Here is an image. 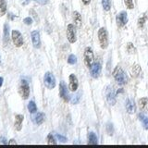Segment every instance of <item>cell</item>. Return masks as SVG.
<instances>
[{
  "mask_svg": "<svg viewBox=\"0 0 148 148\" xmlns=\"http://www.w3.org/2000/svg\"><path fill=\"white\" fill-rule=\"evenodd\" d=\"M113 77L119 85L126 84L128 82V77L126 75V73H125V71L121 69V67H119V66H117L114 69Z\"/></svg>",
  "mask_w": 148,
  "mask_h": 148,
  "instance_id": "1",
  "label": "cell"
},
{
  "mask_svg": "<svg viewBox=\"0 0 148 148\" xmlns=\"http://www.w3.org/2000/svg\"><path fill=\"white\" fill-rule=\"evenodd\" d=\"M98 40L102 49H106L108 46V34L106 28L102 27L98 30Z\"/></svg>",
  "mask_w": 148,
  "mask_h": 148,
  "instance_id": "2",
  "label": "cell"
},
{
  "mask_svg": "<svg viewBox=\"0 0 148 148\" xmlns=\"http://www.w3.org/2000/svg\"><path fill=\"white\" fill-rule=\"evenodd\" d=\"M94 59H95V56L94 52L91 47H86L84 50V54H83V60H84V64L87 68H91V66L94 63Z\"/></svg>",
  "mask_w": 148,
  "mask_h": 148,
  "instance_id": "3",
  "label": "cell"
},
{
  "mask_svg": "<svg viewBox=\"0 0 148 148\" xmlns=\"http://www.w3.org/2000/svg\"><path fill=\"white\" fill-rule=\"evenodd\" d=\"M18 92L21 96L22 99L26 100L27 98H29L30 96V85L28 83L27 81L25 80H22L21 82V85L20 88H18Z\"/></svg>",
  "mask_w": 148,
  "mask_h": 148,
  "instance_id": "4",
  "label": "cell"
},
{
  "mask_svg": "<svg viewBox=\"0 0 148 148\" xmlns=\"http://www.w3.org/2000/svg\"><path fill=\"white\" fill-rule=\"evenodd\" d=\"M44 83H45V87L47 88V89H49V90H52L56 87V78L53 75L52 72L47 71L45 74Z\"/></svg>",
  "mask_w": 148,
  "mask_h": 148,
  "instance_id": "5",
  "label": "cell"
},
{
  "mask_svg": "<svg viewBox=\"0 0 148 148\" xmlns=\"http://www.w3.org/2000/svg\"><path fill=\"white\" fill-rule=\"evenodd\" d=\"M76 28L73 24H69L67 27V38L68 41L71 44H74L76 43L77 41V34H76Z\"/></svg>",
  "mask_w": 148,
  "mask_h": 148,
  "instance_id": "6",
  "label": "cell"
},
{
  "mask_svg": "<svg viewBox=\"0 0 148 148\" xmlns=\"http://www.w3.org/2000/svg\"><path fill=\"white\" fill-rule=\"evenodd\" d=\"M11 39H12L14 45H15L16 47H21V46H22L23 37H22V34L18 31L13 30L11 32Z\"/></svg>",
  "mask_w": 148,
  "mask_h": 148,
  "instance_id": "7",
  "label": "cell"
},
{
  "mask_svg": "<svg viewBox=\"0 0 148 148\" xmlns=\"http://www.w3.org/2000/svg\"><path fill=\"white\" fill-rule=\"evenodd\" d=\"M59 95L65 102H69L71 100V96L69 95L67 85L63 81L60 82V83H59Z\"/></svg>",
  "mask_w": 148,
  "mask_h": 148,
  "instance_id": "8",
  "label": "cell"
},
{
  "mask_svg": "<svg viewBox=\"0 0 148 148\" xmlns=\"http://www.w3.org/2000/svg\"><path fill=\"white\" fill-rule=\"evenodd\" d=\"M106 101L108 102V104L111 106H114L116 104V95H117V92H115V90L112 86H108L106 88Z\"/></svg>",
  "mask_w": 148,
  "mask_h": 148,
  "instance_id": "9",
  "label": "cell"
},
{
  "mask_svg": "<svg viewBox=\"0 0 148 148\" xmlns=\"http://www.w3.org/2000/svg\"><path fill=\"white\" fill-rule=\"evenodd\" d=\"M102 71V65L99 61L94 62L90 68V72H91V76L92 78H98L101 74Z\"/></svg>",
  "mask_w": 148,
  "mask_h": 148,
  "instance_id": "10",
  "label": "cell"
},
{
  "mask_svg": "<svg viewBox=\"0 0 148 148\" xmlns=\"http://www.w3.org/2000/svg\"><path fill=\"white\" fill-rule=\"evenodd\" d=\"M116 21H117V25L121 28L123 26L126 25V23L128 22V16L126 11H120L116 18Z\"/></svg>",
  "mask_w": 148,
  "mask_h": 148,
  "instance_id": "11",
  "label": "cell"
},
{
  "mask_svg": "<svg viewBox=\"0 0 148 148\" xmlns=\"http://www.w3.org/2000/svg\"><path fill=\"white\" fill-rule=\"evenodd\" d=\"M69 89L71 92H76L79 86V81L78 78L76 77L75 74H71L69 77Z\"/></svg>",
  "mask_w": 148,
  "mask_h": 148,
  "instance_id": "12",
  "label": "cell"
},
{
  "mask_svg": "<svg viewBox=\"0 0 148 148\" xmlns=\"http://www.w3.org/2000/svg\"><path fill=\"white\" fill-rule=\"evenodd\" d=\"M31 37H32V42L34 45V48H40L41 47V38H40V34L38 31H32L31 32Z\"/></svg>",
  "mask_w": 148,
  "mask_h": 148,
  "instance_id": "13",
  "label": "cell"
},
{
  "mask_svg": "<svg viewBox=\"0 0 148 148\" xmlns=\"http://www.w3.org/2000/svg\"><path fill=\"white\" fill-rule=\"evenodd\" d=\"M24 119V116L21 114H18L15 116V122H14V128L16 131L20 132L22 129V122Z\"/></svg>",
  "mask_w": 148,
  "mask_h": 148,
  "instance_id": "14",
  "label": "cell"
},
{
  "mask_svg": "<svg viewBox=\"0 0 148 148\" xmlns=\"http://www.w3.org/2000/svg\"><path fill=\"white\" fill-rule=\"evenodd\" d=\"M125 106H126V110H127V112L129 114L135 113V111H136V105H135V102H134L132 99L128 98L126 100V105H125Z\"/></svg>",
  "mask_w": 148,
  "mask_h": 148,
  "instance_id": "15",
  "label": "cell"
},
{
  "mask_svg": "<svg viewBox=\"0 0 148 148\" xmlns=\"http://www.w3.org/2000/svg\"><path fill=\"white\" fill-rule=\"evenodd\" d=\"M138 105L141 111H143V112H145V111H148V99L146 97H143V98L139 99Z\"/></svg>",
  "mask_w": 148,
  "mask_h": 148,
  "instance_id": "16",
  "label": "cell"
},
{
  "mask_svg": "<svg viewBox=\"0 0 148 148\" xmlns=\"http://www.w3.org/2000/svg\"><path fill=\"white\" fill-rule=\"evenodd\" d=\"M72 18H73V21H74V24L76 25L77 28H81L82 26V16L81 14L79 13L78 11H73L72 13Z\"/></svg>",
  "mask_w": 148,
  "mask_h": 148,
  "instance_id": "17",
  "label": "cell"
},
{
  "mask_svg": "<svg viewBox=\"0 0 148 148\" xmlns=\"http://www.w3.org/2000/svg\"><path fill=\"white\" fill-rule=\"evenodd\" d=\"M4 45H7L9 42V26L8 23L4 24V36H3Z\"/></svg>",
  "mask_w": 148,
  "mask_h": 148,
  "instance_id": "18",
  "label": "cell"
},
{
  "mask_svg": "<svg viewBox=\"0 0 148 148\" xmlns=\"http://www.w3.org/2000/svg\"><path fill=\"white\" fill-rule=\"evenodd\" d=\"M98 143V139L95 132H89L88 133V145H97Z\"/></svg>",
  "mask_w": 148,
  "mask_h": 148,
  "instance_id": "19",
  "label": "cell"
},
{
  "mask_svg": "<svg viewBox=\"0 0 148 148\" xmlns=\"http://www.w3.org/2000/svg\"><path fill=\"white\" fill-rule=\"evenodd\" d=\"M34 121L37 124V125H41L45 121V114L42 112H38L36 113V115L34 116Z\"/></svg>",
  "mask_w": 148,
  "mask_h": 148,
  "instance_id": "20",
  "label": "cell"
},
{
  "mask_svg": "<svg viewBox=\"0 0 148 148\" xmlns=\"http://www.w3.org/2000/svg\"><path fill=\"white\" fill-rule=\"evenodd\" d=\"M138 118L140 119V121L142 122L143 128L148 131V117H146L143 113H140L138 115Z\"/></svg>",
  "mask_w": 148,
  "mask_h": 148,
  "instance_id": "21",
  "label": "cell"
},
{
  "mask_svg": "<svg viewBox=\"0 0 148 148\" xmlns=\"http://www.w3.org/2000/svg\"><path fill=\"white\" fill-rule=\"evenodd\" d=\"M141 72H142V69H141L140 65L134 64L132 68V73L133 77H138L141 74Z\"/></svg>",
  "mask_w": 148,
  "mask_h": 148,
  "instance_id": "22",
  "label": "cell"
},
{
  "mask_svg": "<svg viewBox=\"0 0 148 148\" xmlns=\"http://www.w3.org/2000/svg\"><path fill=\"white\" fill-rule=\"evenodd\" d=\"M28 110H29V112L32 114L37 112V106H36V104L34 100L29 102V104H28Z\"/></svg>",
  "mask_w": 148,
  "mask_h": 148,
  "instance_id": "23",
  "label": "cell"
},
{
  "mask_svg": "<svg viewBox=\"0 0 148 148\" xmlns=\"http://www.w3.org/2000/svg\"><path fill=\"white\" fill-rule=\"evenodd\" d=\"M7 12V2L5 0H0V16H4Z\"/></svg>",
  "mask_w": 148,
  "mask_h": 148,
  "instance_id": "24",
  "label": "cell"
},
{
  "mask_svg": "<svg viewBox=\"0 0 148 148\" xmlns=\"http://www.w3.org/2000/svg\"><path fill=\"white\" fill-rule=\"evenodd\" d=\"M147 21V16H146V14H143V15L139 18V20H138V26L140 27V28H143V25L145 24V22Z\"/></svg>",
  "mask_w": 148,
  "mask_h": 148,
  "instance_id": "25",
  "label": "cell"
},
{
  "mask_svg": "<svg viewBox=\"0 0 148 148\" xmlns=\"http://www.w3.org/2000/svg\"><path fill=\"white\" fill-rule=\"evenodd\" d=\"M102 6L106 11H109L111 8V0H102Z\"/></svg>",
  "mask_w": 148,
  "mask_h": 148,
  "instance_id": "26",
  "label": "cell"
},
{
  "mask_svg": "<svg viewBox=\"0 0 148 148\" xmlns=\"http://www.w3.org/2000/svg\"><path fill=\"white\" fill-rule=\"evenodd\" d=\"M127 51H128V53H130V54H135L136 53V48H135V46L133 45L132 43H128Z\"/></svg>",
  "mask_w": 148,
  "mask_h": 148,
  "instance_id": "27",
  "label": "cell"
},
{
  "mask_svg": "<svg viewBox=\"0 0 148 148\" xmlns=\"http://www.w3.org/2000/svg\"><path fill=\"white\" fill-rule=\"evenodd\" d=\"M68 63L69 65H74V64H76L77 63V58H76V56L75 55H69V58H68Z\"/></svg>",
  "mask_w": 148,
  "mask_h": 148,
  "instance_id": "28",
  "label": "cell"
},
{
  "mask_svg": "<svg viewBox=\"0 0 148 148\" xmlns=\"http://www.w3.org/2000/svg\"><path fill=\"white\" fill-rule=\"evenodd\" d=\"M47 143L48 145H57V141H56V139L52 133H49L47 135Z\"/></svg>",
  "mask_w": 148,
  "mask_h": 148,
  "instance_id": "29",
  "label": "cell"
},
{
  "mask_svg": "<svg viewBox=\"0 0 148 148\" xmlns=\"http://www.w3.org/2000/svg\"><path fill=\"white\" fill-rule=\"evenodd\" d=\"M125 5H126L127 8L129 9H132L134 8V4H133V0H124Z\"/></svg>",
  "mask_w": 148,
  "mask_h": 148,
  "instance_id": "30",
  "label": "cell"
},
{
  "mask_svg": "<svg viewBox=\"0 0 148 148\" xmlns=\"http://www.w3.org/2000/svg\"><path fill=\"white\" fill-rule=\"evenodd\" d=\"M55 136H56V138H57L60 143H66V142H67V138L65 137V136H63V135H61V134L56 133V135H55Z\"/></svg>",
  "mask_w": 148,
  "mask_h": 148,
  "instance_id": "31",
  "label": "cell"
},
{
  "mask_svg": "<svg viewBox=\"0 0 148 148\" xmlns=\"http://www.w3.org/2000/svg\"><path fill=\"white\" fill-rule=\"evenodd\" d=\"M106 132L109 134V135H112L113 132H114V128H113V125L111 123H108L106 125Z\"/></svg>",
  "mask_w": 148,
  "mask_h": 148,
  "instance_id": "32",
  "label": "cell"
},
{
  "mask_svg": "<svg viewBox=\"0 0 148 148\" xmlns=\"http://www.w3.org/2000/svg\"><path fill=\"white\" fill-rule=\"evenodd\" d=\"M79 100H80V96H79V95H74L72 98L71 99V103L72 104H77L78 102H79Z\"/></svg>",
  "mask_w": 148,
  "mask_h": 148,
  "instance_id": "33",
  "label": "cell"
},
{
  "mask_svg": "<svg viewBox=\"0 0 148 148\" xmlns=\"http://www.w3.org/2000/svg\"><path fill=\"white\" fill-rule=\"evenodd\" d=\"M23 22H24V24H26V25H31L32 23V18L31 17H27L23 20Z\"/></svg>",
  "mask_w": 148,
  "mask_h": 148,
  "instance_id": "34",
  "label": "cell"
},
{
  "mask_svg": "<svg viewBox=\"0 0 148 148\" xmlns=\"http://www.w3.org/2000/svg\"><path fill=\"white\" fill-rule=\"evenodd\" d=\"M34 1L38 2L40 5H46L48 3V0H34Z\"/></svg>",
  "mask_w": 148,
  "mask_h": 148,
  "instance_id": "35",
  "label": "cell"
},
{
  "mask_svg": "<svg viewBox=\"0 0 148 148\" xmlns=\"http://www.w3.org/2000/svg\"><path fill=\"white\" fill-rule=\"evenodd\" d=\"M8 143L9 145H17V142H16L15 140H14V139H11V140L9 141Z\"/></svg>",
  "mask_w": 148,
  "mask_h": 148,
  "instance_id": "36",
  "label": "cell"
},
{
  "mask_svg": "<svg viewBox=\"0 0 148 148\" xmlns=\"http://www.w3.org/2000/svg\"><path fill=\"white\" fill-rule=\"evenodd\" d=\"M6 138H4V137H0V142H1L2 143H4V145H7V142H6Z\"/></svg>",
  "mask_w": 148,
  "mask_h": 148,
  "instance_id": "37",
  "label": "cell"
},
{
  "mask_svg": "<svg viewBox=\"0 0 148 148\" xmlns=\"http://www.w3.org/2000/svg\"><path fill=\"white\" fill-rule=\"evenodd\" d=\"M82 3L85 5V6H87V5H89L91 3V0H82Z\"/></svg>",
  "mask_w": 148,
  "mask_h": 148,
  "instance_id": "38",
  "label": "cell"
},
{
  "mask_svg": "<svg viewBox=\"0 0 148 148\" xmlns=\"http://www.w3.org/2000/svg\"><path fill=\"white\" fill-rule=\"evenodd\" d=\"M3 82H4V79L2 77H0V87H2L3 85Z\"/></svg>",
  "mask_w": 148,
  "mask_h": 148,
  "instance_id": "39",
  "label": "cell"
},
{
  "mask_svg": "<svg viewBox=\"0 0 148 148\" xmlns=\"http://www.w3.org/2000/svg\"><path fill=\"white\" fill-rule=\"evenodd\" d=\"M0 63H1V57H0Z\"/></svg>",
  "mask_w": 148,
  "mask_h": 148,
  "instance_id": "40",
  "label": "cell"
}]
</instances>
